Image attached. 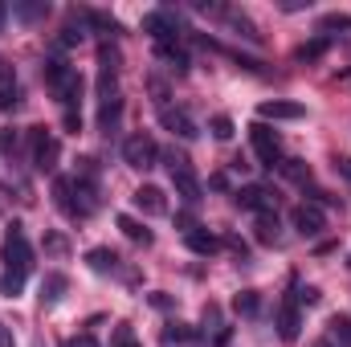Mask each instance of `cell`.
<instances>
[{
  "mask_svg": "<svg viewBox=\"0 0 351 347\" xmlns=\"http://www.w3.org/2000/svg\"><path fill=\"white\" fill-rule=\"evenodd\" d=\"M348 78H351V74H348Z\"/></svg>",
  "mask_w": 351,
  "mask_h": 347,
  "instance_id": "46",
  "label": "cell"
},
{
  "mask_svg": "<svg viewBox=\"0 0 351 347\" xmlns=\"http://www.w3.org/2000/svg\"><path fill=\"white\" fill-rule=\"evenodd\" d=\"M233 311H237V315H245V319H254V315L262 311L258 290H241V294H233Z\"/></svg>",
  "mask_w": 351,
  "mask_h": 347,
  "instance_id": "24",
  "label": "cell"
},
{
  "mask_svg": "<svg viewBox=\"0 0 351 347\" xmlns=\"http://www.w3.org/2000/svg\"><path fill=\"white\" fill-rule=\"evenodd\" d=\"M335 29H348V33H351V16H348V12H327V16L319 21V33H323V37H327V33H335Z\"/></svg>",
  "mask_w": 351,
  "mask_h": 347,
  "instance_id": "27",
  "label": "cell"
},
{
  "mask_svg": "<svg viewBox=\"0 0 351 347\" xmlns=\"http://www.w3.org/2000/svg\"><path fill=\"white\" fill-rule=\"evenodd\" d=\"M208 131H213V139L225 143V139H233V119H229V115H217V119L208 123Z\"/></svg>",
  "mask_w": 351,
  "mask_h": 347,
  "instance_id": "29",
  "label": "cell"
},
{
  "mask_svg": "<svg viewBox=\"0 0 351 347\" xmlns=\"http://www.w3.org/2000/svg\"><path fill=\"white\" fill-rule=\"evenodd\" d=\"M160 123H164V131H172L176 139H196L200 135V127H196V119L188 115V110H180V106H164L160 110Z\"/></svg>",
  "mask_w": 351,
  "mask_h": 347,
  "instance_id": "12",
  "label": "cell"
},
{
  "mask_svg": "<svg viewBox=\"0 0 351 347\" xmlns=\"http://www.w3.org/2000/svg\"><path fill=\"white\" fill-rule=\"evenodd\" d=\"M278 168L290 176V180H298V184H306V180H311V168H302V160H286V164H278Z\"/></svg>",
  "mask_w": 351,
  "mask_h": 347,
  "instance_id": "32",
  "label": "cell"
},
{
  "mask_svg": "<svg viewBox=\"0 0 351 347\" xmlns=\"http://www.w3.org/2000/svg\"><path fill=\"white\" fill-rule=\"evenodd\" d=\"M119 229H123V237H127V241H135V246H152V229H147L143 221H135V217L119 213Z\"/></svg>",
  "mask_w": 351,
  "mask_h": 347,
  "instance_id": "20",
  "label": "cell"
},
{
  "mask_svg": "<svg viewBox=\"0 0 351 347\" xmlns=\"http://www.w3.org/2000/svg\"><path fill=\"white\" fill-rule=\"evenodd\" d=\"M147 86H152V94H156V106H160V110H164V106H168V86H164V82H160V78H152V82H147Z\"/></svg>",
  "mask_w": 351,
  "mask_h": 347,
  "instance_id": "38",
  "label": "cell"
},
{
  "mask_svg": "<svg viewBox=\"0 0 351 347\" xmlns=\"http://www.w3.org/2000/svg\"><path fill=\"white\" fill-rule=\"evenodd\" d=\"M290 229L298 233V237H319L323 229H327V217H323V208L319 204H294L290 208Z\"/></svg>",
  "mask_w": 351,
  "mask_h": 347,
  "instance_id": "11",
  "label": "cell"
},
{
  "mask_svg": "<svg viewBox=\"0 0 351 347\" xmlns=\"http://www.w3.org/2000/svg\"><path fill=\"white\" fill-rule=\"evenodd\" d=\"M327 45H331V37H315V41L298 45V49H294V58H298V62H315V58H323V53H327Z\"/></svg>",
  "mask_w": 351,
  "mask_h": 347,
  "instance_id": "25",
  "label": "cell"
},
{
  "mask_svg": "<svg viewBox=\"0 0 351 347\" xmlns=\"http://www.w3.org/2000/svg\"><path fill=\"white\" fill-rule=\"evenodd\" d=\"M53 204H58L66 217H74V221L82 217V213H78V200H74V180H70V176H58V180H53Z\"/></svg>",
  "mask_w": 351,
  "mask_h": 347,
  "instance_id": "17",
  "label": "cell"
},
{
  "mask_svg": "<svg viewBox=\"0 0 351 347\" xmlns=\"http://www.w3.org/2000/svg\"><path fill=\"white\" fill-rule=\"evenodd\" d=\"M0 347H16V339H12V327H8V323H0Z\"/></svg>",
  "mask_w": 351,
  "mask_h": 347,
  "instance_id": "41",
  "label": "cell"
},
{
  "mask_svg": "<svg viewBox=\"0 0 351 347\" xmlns=\"http://www.w3.org/2000/svg\"><path fill=\"white\" fill-rule=\"evenodd\" d=\"M78 41H86L82 25H66V29H62V37H58V49H70V45H78Z\"/></svg>",
  "mask_w": 351,
  "mask_h": 347,
  "instance_id": "30",
  "label": "cell"
},
{
  "mask_svg": "<svg viewBox=\"0 0 351 347\" xmlns=\"http://www.w3.org/2000/svg\"><path fill=\"white\" fill-rule=\"evenodd\" d=\"M298 8H311V0H282V12H298Z\"/></svg>",
  "mask_w": 351,
  "mask_h": 347,
  "instance_id": "42",
  "label": "cell"
},
{
  "mask_svg": "<svg viewBox=\"0 0 351 347\" xmlns=\"http://www.w3.org/2000/svg\"><path fill=\"white\" fill-rule=\"evenodd\" d=\"M306 115V106L302 102H286V98H269V102H262L258 106V123H286V119H302Z\"/></svg>",
  "mask_w": 351,
  "mask_h": 347,
  "instance_id": "13",
  "label": "cell"
},
{
  "mask_svg": "<svg viewBox=\"0 0 351 347\" xmlns=\"http://www.w3.org/2000/svg\"><path fill=\"white\" fill-rule=\"evenodd\" d=\"M188 339H192V331L184 323H168L164 327V344H188Z\"/></svg>",
  "mask_w": 351,
  "mask_h": 347,
  "instance_id": "31",
  "label": "cell"
},
{
  "mask_svg": "<svg viewBox=\"0 0 351 347\" xmlns=\"http://www.w3.org/2000/svg\"><path fill=\"white\" fill-rule=\"evenodd\" d=\"M348 265H351V261H348Z\"/></svg>",
  "mask_w": 351,
  "mask_h": 347,
  "instance_id": "47",
  "label": "cell"
},
{
  "mask_svg": "<svg viewBox=\"0 0 351 347\" xmlns=\"http://www.w3.org/2000/svg\"><path fill=\"white\" fill-rule=\"evenodd\" d=\"M123 119V94H119V53L110 45H98V131L114 135Z\"/></svg>",
  "mask_w": 351,
  "mask_h": 347,
  "instance_id": "1",
  "label": "cell"
},
{
  "mask_svg": "<svg viewBox=\"0 0 351 347\" xmlns=\"http://www.w3.org/2000/svg\"><path fill=\"white\" fill-rule=\"evenodd\" d=\"M29 147H33V172H53L58 168V156H62V143L49 127H29Z\"/></svg>",
  "mask_w": 351,
  "mask_h": 347,
  "instance_id": "5",
  "label": "cell"
},
{
  "mask_svg": "<svg viewBox=\"0 0 351 347\" xmlns=\"http://www.w3.org/2000/svg\"><path fill=\"white\" fill-rule=\"evenodd\" d=\"M250 143H254V156L262 160L265 168H278L282 164V135L269 123H254L250 127Z\"/></svg>",
  "mask_w": 351,
  "mask_h": 347,
  "instance_id": "8",
  "label": "cell"
},
{
  "mask_svg": "<svg viewBox=\"0 0 351 347\" xmlns=\"http://www.w3.org/2000/svg\"><path fill=\"white\" fill-rule=\"evenodd\" d=\"M45 254H53V258H66V254H70L66 237H62V233H49V237H45Z\"/></svg>",
  "mask_w": 351,
  "mask_h": 347,
  "instance_id": "34",
  "label": "cell"
},
{
  "mask_svg": "<svg viewBox=\"0 0 351 347\" xmlns=\"http://www.w3.org/2000/svg\"><path fill=\"white\" fill-rule=\"evenodd\" d=\"M70 290V278L66 274H45V282H41V307H58L62 302V294Z\"/></svg>",
  "mask_w": 351,
  "mask_h": 347,
  "instance_id": "18",
  "label": "cell"
},
{
  "mask_svg": "<svg viewBox=\"0 0 351 347\" xmlns=\"http://www.w3.org/2000/svg\"><path fill=\"white\" fill-rule=\"evenodd\" d=\"M4 21H8V4H0V29H4Z\"/></svg>",
  "mask_w": 351,
  "mask_h": 347,
  "instance_id": "44",
  "label": "cell"
},
{
  "mask_svg": "<svg viewBox=\"0 0 351 347\" xmlns=\"http://www.w3.org/2000/svg\"><path fill=\"white\" fill-rule=\"evenodd\" d=\"M110 347H143V344L135 339V327H131V323H119V327H114V339H110Z\"/></svg>",
  "mask_w": 351,
  "mask_h": 347,
  "instance_id": "28",
  "label": "cell"
},
{
  "mask_svg": "<svg viewBox=\"0 0 351 347\" xmlns=\"http://www.w3.org/2000/svg\"><path fill=\"white\" fill-rule=\"evenodd\" d=\"M164 164H168L176 196H180L184 204H200V200H204V184H200V176H196V168H192V160H188L184 152H168Z\"/></svg>",
  "mask_w": 351,
  "mask_h": 347,
  "instance_id": "4",
  "label": "cell"
},
{
  "mask_svg": "<svg viewBox=\"0 0 351 347\" xmlns=\"http://www.w3.org/2000/svg\"><path fill=\"white\" fill-rule=\"evenodd\" d=\"M41 78H45V86L58 94L62 110H78L86 82H82V74H78L74 66H66L62 58H45V62H41Z\"/></svg>",
  "mask_w": 351,
  "mask_h": 347,
  "instance_id": "3",
  "label": "cell"
},
{
  "mask_svg": "<svg viewBox=\"0 0 351 347\" xmlns=\"http://www.w3.org/2000/svg\"><path fill=\"white\" fill-rule=\"evenodd\" d=\"M225 21L233 25V33H237V37H245L250 45H262V33L254 29V21H250L245 12H233V8H229V12H225Z\"/></svg>",
  "mask_w": 351,
  "mask_h": 347,
  "instance_id": "22",
  "label": "cell"
},
{
  "mask_svg": "<svg viewBox=\"0 0 351 347\" xmlns=\"http://www.w3.org/2000/svg\"><path fill=\"white\" fill-rule=\"evenodd\" d=\"M258 241H262V246H278V213L258 217Z\"/></svg>",
  "mask_w": 351,
  "mask_h": 347,
  "instance_id": "26",
  "label": "cell"
},
{
  "mask_svg": "<svg viewBox=\"0 0 351 347\" xmlns=\"http://www.w3.org/2000/svg\"><path fill=\"white\" fill-rule=\"evenodd\" d=\"M315 347H335V344H331V339H319V344H315Z\"/></svg>",
  "mask_w": 351,
  "mask_h": 347,
  "instance_id": "45",
  "label": "cell"
},
{
  "mask_svg": "<svg viewBox=\"0 0 351 347\" xmlns=\"http://www.w3.org/2000/svg\"><path fill=\"white\" fill-rule=\"evenodd\" d=\"M335 172H343V176H351V160H335Z\"/></svg>",
  "mask_w": 351,
  "mask_h": 347,
  "instance_id": "43",
  "label": "cell"
},
{
  "mask_svg": "<svg viewBox=\"0 0 351 347\" xmlns=\"http://www.w3.org/2000/svg\"><path fill=\"white\" fill-rule=\"evenodd\" d=\"M62 347H98V339H94L90 331H82V335H70V339H62Z\"/></svg>",
  "mask_w": 351,
  "mask_h": 347,
  "instance_id": "37",
  "label": "cell"
},
{
  "mask_svg": "<svg viewBox=\"0 0 351 347\" xmlns=\"http://www.w3.org/2000/svg\"><path fill=\"white\" fill-rule=\"evenodd\" d=\"M184 246H188L192 254H200V258H213V254H221V237H213V233H208V229H200V225L184 229Z\"/></svg>",
  "mask_w": 351,
  "mask_h": 347,
  "instance_id": "15",
  "label": "cell"
},
{
  "mask_svg": "<svg viewBox=\"0 0 351 347\" xmlns=\"http://www.w3.org/2000/svg\"><path fill=\"white\" fill-rule=\"evenodd\" d=\"M156 160H160V147H156V139H152L147 131H139V135L123 139V164H127V168L147 172V168H156Z\"/></svg>",
  "mask_w": 351,
  "mask_h": 347,
  "instance_id": "7",
  "label": "cell"
},
{
  "mask_svg": "<svg viewBox=\"0 0 351 347\" xmlns=\"http://www.w3.org/2000/svg\"><path fill=\"white\" fill-rule=\"evenodd\" d=\"M16 147H21V135L12 127H0V152L4 156H16Z\"/></svg>",
  "mask_w": 351,
  "mask_h": 347,
  "instance_id": "33",
  "label": "cell"
},
{
  "mask_svg": "<svg viewBox=\"0 0 351 347\" xmlns=\"http://www.w3.org/2000/svg\"><path fill=\"white\" fill-rule=\"evenodd\" d=\"M82 21H86V25H94L102 37H114V33H123V29H119V21H114L110 12H102V8H82Z\"/></svg>",
  "mask_w": 351,
  "mask_h": 347,
  "instance_id": "21",
  "label": "cell"
},
{
  "mask_svg": "<svg viewBox=\"0 0 351 347\" xmlns=\"http://www.w3.org/2000/svg\"><path fill=\"white\" fill-rule=\"evenodd\" d=\"M221 246H229V250H233V254H237L241 261H250V246H245L237 233H225V241H221Z\"/></svg>",
  "mask_w": 351,
  "mask_h": 347,
  "instance_id": "35",
  "label": "cell"
},
{
  "mask_svg": "<svg viewBox=\"0 0 351 347\" xmlns=\"http://www.w3.org/2000/svg\"><path fill=\"white\" fill-rule=\"evenodd\" d=\"M143 33L156 45H176L180 33H184V25H180L176 8H152V12H143Z\"/></svg>",
  "mask_w": 351,
  "mask_h": 347,
  "instance_id": "6",
  "label": "cell"
},
{
  "mask_svg": "<svg viewBox=\"0 0 351 347\" xmlns=\"http://www.w3.org/2000/svg\"><path fill=\"white\" fill-rule=\"evenodd\" d=\"M0 258H4L0 294L16 298V294H21V286H25V278H29V270H33V246H29V237H25V225H21V221H12V225L4 229Z\"/></svg>",
  "mask_w": 351,
  "mask_h": 347,
  "instance_id": "2",
  "label": "cell"
},
{
  "mask_svg": "<svg viewBox=\"0 0 351 347\" xmlns=\"http://www.w3.org/2000/svg\"><path fill=\"white\" fill-rule=\"evenodd\" d=\"M294 294H298V307H302V302H306V307H315V302H319V290H315V286H298Z\"/></svg>",
  "mask_w": 351,
  "mask_h": 347,
  "instance_id": "39",
  "label": "cell"
},
{
  "mask_svg": "<svg viewBox=\"0 0 351 347\" xmlns=\"http://www.w3.org/2000/svg\"><path fill=\"white\" fill-rule=\"evenodd\" d=\"M294 290H298V282L290 278V294L278 302V323H274V327H278V339H282V344H294L298 331H302V315H298V294H294Z\"/></svg>",
  "mask_w": 351,
  "mask_h": 347,
  "instance_id": "9",
  "label": "cell"
},
{
  "mask_svg": "<svg viewBox=\"0 0 351 347\" xmlns=\"http://www.w3.org/2000/svg\"><path fill=\"white\" fill-rule=\"evenodd\" d=\"M233 200H237V208L258 213V217H269V213L278 208V192H269L265 184H245V188H237Z\"/></svg>",
  "mask_w": 351,
  "mask_h": 347,
  "instance_id": "10",
  "label": "cell"
},
{
  "mask_svg": "<svg viewBox=\"0 0 351 347\" xmlns=\"http://www.w3.org/2000/svg\"><path fill=\"white\" fill-rule=\"evenodd\" d=\"M12 16H21L25 25H33L41 16H49V4L45 0H21V4H12Z\"/></svg>",
  "mask_w": 351,
  "mask_h": 347,
  "instance_id": "23",
  "label": "cell"
},
{
  "mask_svg": "<svg viewBox=\"0 0 351 347\" xmlns=\"http://www.w3.org/2000/svg\"><path fill=\"white\" fill-rule=\"evenodd\" d=\"M86 265L94 274H119V254L106 246H94V250H86Z\"/></svg>",
  "mask_w": 351,
  "mask_h": 347,
  "instance_id": "19",
  "label": "cell"
},
{
  "mask_svg": "<svg viewBox=\"0 0 351 347\" xmlns=\"http://www.w3.org/2000/svg\"><path fill=\"white\" fill-rule=\"evenodd\" d=\"M156 62L168 66L172 74H188V70H192V58H188L184 45H156Z\"/></svg>",
  "mask_w": 351,
  "mask_h": 347,
  "instance_id": "16",
  "label": "cell"
},
{
  "mask_svg": "<svg viewBox=\"0 0 351 347\" xmlns=\"http://www.w3.org/2000/svg\"><path fill=\"white\" fill-rule=\"evenodd\" d=\"M131 200H135V208L147 213V217H164V213H168V200H164V192H160L156 184H139Z\"/></svg>",
  "mask_w": 351,
  "mask_h": 347,
  "instance_id": "14",
  "label": "cell"
},
{
  "mask_svg": "<svg viewBox=\"0 0 351 347\" xmlns=\"http://www.w3.org/2000/svg\"><path fill=\"white\" fill-rule=\"evenodd\" d=\"M331 335H339L343 344L351 339V319L348 315H335V319H331Z\"/></svg>",
  "mask_w": 351,
  "mask_h": 347,
  "instance_id": "36",
  "label": "cell"
},
{
  "mask_svg": "<svg viewBox=\"0 0 351 347\" xmlns=\"http://www.w3.org/2000/svg\"><path fill=\"white\" fill-rule=\"evenodd\" d=\"M4 86H16V78H12V66L0 58V90H4Z\"/></svg>",
  "mask_w": 351,
  "mask_h": 347,
  "instance_id": "40",
  "label": "cell"
}]
</instances>
